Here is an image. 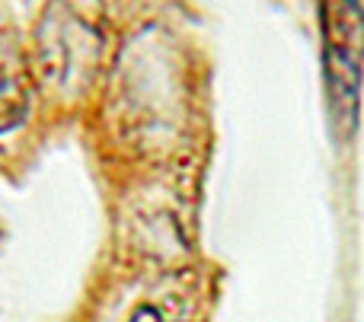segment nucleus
<instances>
[{"mask_svg": "<svg viewBox=\"0 0 364 322\" xmlns=\"http://www.w3.org/2000/svg\"><path fill=\"white\" fill-rule=\"evenodd\" d=\"M323 83L336 138H352L358 125L364 80V6L361 0H320Z\"/></svg>", "mask_w": 364, "mask_h": 322, "instance_id": "nucleus-1", "label": "nucleus"}, {"mask_svg": "<svg viewBox=\"0 0 364 322\" xmlns=\"http://www.w3.org/2000/svg\"><path fill=\"white\" fill-rule=\"evenodd\" d=\"M132 322H164V319H160V313L154 310V306H144V310H138V313H134Z\"/></svg>", "mask_w": 364, "mask_h": 322, "instance_id": "nucleus-4", "label": "nucleus"}, {"mask_svg": "<svg viewBox=\"0 0 364 322\" xmlns=\"http://www.w3.org/2000/svg\"><path fill=\"white\" fill-rule=\"evenodd\" d=\"M29 109V83H26V64L16 42H0V134L16 128Z\"/></svg>", "mask_w": 364, "mask_h": 322, "instance_id": "nucleus-3", "label": "nucleus"}, {"mask_svg": "<svg viewBox=\"0 0 364 322\" xmlns=\"http://www.w3.org/2000/svg\"><path fill=\"white\" fill-rule=\"evenodd\" d=\"M36 55L42 74L61 89H70L74 80H87L102 55L96 0H51L38 26Z\"/></svg>", "mask_w": 364, "mask_h": 322, "instance_id": "nucleus-2", "label": "nucleus"}]
</instances>
